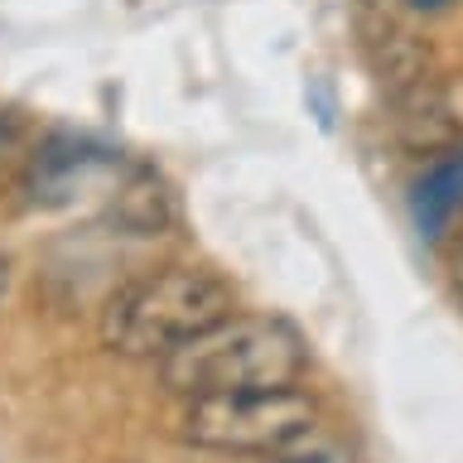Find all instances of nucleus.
I'll return each instance as SVG.
<instances>
[{
  "label": "nucleus",
  "mask_w": 463,
  "mask_h": 463,
  "mask_svg": "<svg viewBox=\"0 0 463 463\" xmlns=\"http://www.w3.org/2000/svg\"><path fill=\"white\" fill-rule=\"evenodd\" d=\"M309 367V343L280 314H227L159 357V382L184 401L227 391L295 386Z\"/></svg>",
  "instance_id": "obj_1"
},
{
  "label": "nucleus",
  "mask_w": 463,
  "mask_h": 463,
  "mask_svg": "<svg viewBox=\"0 0 463 463\" xmlns=\"http://www.w3.org/2000/svg\"><path fill=\"white\" fill-rule=\"evenodd\" d=\"M237 314V289L208 266H159L121 285L101 309L97 338L116 357L159 362L194 333Z\"/></svg>",
  "instance_id": "obj_2"
},
{
  "label": "nucleus",
  "mask_w": 463,
  "mask_h": 463,
  "mask_svg": "<svg viewBox=\"0 0 463 463\" xmlns=\"http://www.w3.org/2000/svg\"><path fill=\"white\" fill-rule=\"evenodd\" d=\"M318 430L314 391L295 386H260V391H227V396H198L179 411V439L203 454L232 458H266L275 449L304 439Z\"/></svg>",
  "instance_id": "obj_3"
},
{
  "label": "nucleus",
  "mask_w": 463,
  "mask_h": 463,
  "mask_svg": "<svg viewBox=\"0 0 463 463\" xmlns=\"http://www.w3.org/2000/svg\"><path fill=\"white\" fill-rule=\"evenodd\" d=\"M411 213L425 241H439L454 222H463V140L444 145L411 184Z\"/></svg>",
  "instance_id": "obj_4"
},
{
  "label": "nucleus",
  "mask_w": 463,
  "mask_h": 463,
  "mask_svg": "<svg viewBox=\"0 0 463 463\" xmlns=\"http://www.w3.org/2000/svg\"><path fill=\"white\" fill-rule=\"evenodd\" d=\"M362 43H367V58L382 72V82H391V92H411V87L430 82V49L396 20H386V14L362 20Z\"/></svg>",
  "instance_id": "obj_5"
},
{
  "label": "nucleus",
  "mask_w": 463,
  "mask_h": 463,
  "mask_svg": "<svg viewBox=\"0 0 463 463\" xmlns=\"http://www.w3.org/2000/svg\"><path fill=\"white\" fill-rule=\"evenodd\" d=\"M260 463H362V458H357L343 439H333V434L309 430L304 439L285 444V449H275V454H266Z\"/></svg>",
  "instance_id": "obj_6"
},
{
  "label": "nucleus",
  "mask_w": 463,
  "mask_h": 463,
  "mask_svg": "<svg viewBox=\"0 0 463 463\" xmlns=\"http://www.w3.org/2000/svg\"><path fill=\"white\" fill-rule=\"evenodd\" d=\"M449 285H454V295L463 299V222L454 232V246H449Z\"/></svg>",
  "instance_id": "obj_7"
},
{
  "label": "nucleus",
  "mask_w": 463,
  "mask_h": 463,
  "mask_svg": "<svg viewBox=\"0 0 463 463\" xmlns=\"http://www.w3.org/2000/svg\"><path fill=\"white\" fill-rule=\"evenodd\" d=\"M10 285H14V260L0 251V309L10 304Z\"/></svg>",
  "instance_id": "obj_8"
},
{
  "label": "nucleus",
  "mask_w": 463,
  "mask_h": 463,
  "mask_svg": "<svg viewBox=\"0 0 463 463\" xmlns=\"http://www.w3.org/2000/svg\"><path fill=\"white\" fill-rule=\"evenodd\" d=\"M449 5H454V0H405V10H415V14H439Z\"/></svg>",
  "instance_id": "obj_9"
}]
</instances>
